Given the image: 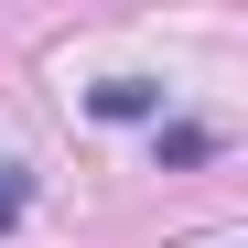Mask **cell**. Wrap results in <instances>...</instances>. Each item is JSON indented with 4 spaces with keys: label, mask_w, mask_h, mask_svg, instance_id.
Instances as JSON below:
<instances>
[{
    "label": "cell",
    "mask_w": 248,
    "mask_h": 248,
    "mask_svg": "<svg viewBox=\"0 0 248 248\" xmlns=\"http://www.w3.org/2000/svg\"><path fill=\"white\" fill-rule=\"evenodd\" d=\"M87 108L97 119H151V130H162V87H151V76H108V87H87Z\"/></svg>",
    "instance_id": "6da1fadb"
},
{
    "label": "cell",
    "mask_w": 248,
    "mask_h": 248,
    "mask_svg": "<svg viewBox=\"0 0 248 248\" xmlns=\"http://www.w3.org/2000/svg\"><path fill=\"white\" fill-rule=\"evenodd\" d=\"M151 151H162V162H205L216 130H194V119H184V130H151Z\"/></svg>",
    "instance_id": "7a4b0ae2"
},
{
    "label": "cell",
    "mask_w": 248,
    "mask_h": 248,
    "mask_svg": "<svg viewBox=\"0 0 248 248\" xmlns=\"http://www.w3.org/2000/svg\"><path fill=\"white\" fill-rule=\"evenodd\" d=\"M22 205H32V173H22V162H0V237L22 227Z\"/></svg>",
    "instance_id": "3957f363"
}]
</instances>
